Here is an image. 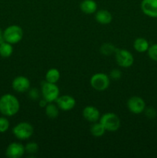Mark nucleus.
I'll use <instances>...</instances> for the list:
<instances>
[{"mask_svg": "<svg viewBox=\"0 0 157 158\" xmlns=\"http://www.w3.org/2000/svg\"><path fill=\"white\" fill-rule=\"evenodd\" d=\"M115 56L116 63L123 68L130 67L134 63L133 56L126 49H117L115 52Z\"/></svg>", "mask_w": 157, "mask_h": 158, "instance_id": "0eeeda50", "label": "nucleus"}, {"mask_svg": "<svg viewBox=\"0 0 157 158\" xmlns=\"http://www.w3.org/2000/svg\"><path fill=\"white\" fill-rule=\"evenodd\" d=\"M80 9L86 14L95 13L97 11V3L94 0H83L80 3Z\"/></svg>", "mask_w": 157, "mask_h": 158, "instance_id": "2eb2a0df", "label": "nucleus"}, {"mask_svg": "<svg viewBox=\"0 0 157 158\" xmlns=\"http://www.w3.org/2000/svg\"><path fill=\"white\" fill-rule=\"evenodd\" d=\"M48 102L46 101V100H45L44 98L42 99V100H41L39 101V106H41V107H46V106H47V104H48Z\"/></svg>", "mask_w": 157, "mask_h": 158, "instance_id": "cd10ccee", "label": "nucleus"}, {"mask_svg": "<svg viewBox=\"0 0 157 158\" xmlns=\"http://www.w3.org/2000/svg\"><path fill=\"white\" fill-rule=\"evenodd\" d=\"M58 106L56 105L53 104L52 103H49L47 104V106L45 107V110H46V114L47 115L48 117L51 119L56 118L58 116Z\"/></svg>", "mask_w": 157, "mask_h": 158, "instance_id": "aec40b11", "label": "nucleus"}, {"mask_svg": "<svg viewBox=\"0 0 157 158\" xmlns=\"http://www.w3.org/2000/svg\"><path fill=\"white\" fill-rule=\"evenodd\" d=\"M3 37L6 42L11 44H16L23 38V30L19 26L12 25L3 31Z\"/></svg>", "mask_w": 157, "mask_h": 158, "instance_id": "f03ea898", "label": "nucleus"}, {"mask_svg": "<svg viewBox=\"0 0 157 158\" xmlns=\"http://www.w3.org/2000/svg\"><path fill=\"white\" fill-rule=\"evenodd\" d=\"M106 131V129H105L103 125L100 122L99 123L95 122L90 127V132L92 134V135L96 137H99L103 136Z\"/></svg>", "mask_w": 157, "mask_h": 158, "instance_id": "6ab92c4d", "label": "nucleus"}, {"mask_svg": "<svg viewBox=\"0 0 157 158\" xmlns=\"http://www.w3.org/2000/svg\"><path fill=\"white\" fill-rule=\"evenodd\" d=\"M83 116L87 121L95 123L98 121L100 117V113L96 107L93 106H88L83 109Z\"/></svg>", "mask_w": 157, "mask_h": 158, "instance_id": "ddd939ff", "label": "nucleus"}, {"mask_svg": "<svg viewBox=\"0 0 157 158\" xmlns=\"http://www.w3.org/2000/svg\"><path fill=\"white\" fill-rule=\"evenodd\" d=\"M122 73L121 71L118 69H114L111 71L110 73V77L112 80H119L120 77H121Z\"/></svg>", "mask_w": 157, "mask_h": 158, "instance_id": "a878e982", "label": "nucleus"}, {"mask_svg": "<svg viewBox=\"0 0 157 158\" xmlns=\"http://www.w3.org/2000/svg\"><path fill=\"white\" fill-rule=\"evenodd\" d=\"M147 52L149 58L152 60H153V61L157 62V44H153L152 46H149Z\"/></svg>", "mask_w": 157, "mask_h": 158, "instance_id": "5701e85b", "label": "nucleus"}, {"mask_svg": "<svg viewBox=\"0 0 157 158\" xmlns=\"http://www.w3.org/2000/svg\"><path fill=\"white\" fill-rule=\"evenodd\" d=\"M38 146L36 143L35 142H30V143H28L25 146V151L26 153L30 154H35V153L38 152Z\"/></svg>", "mask_w": 157, "mask_h": 158, "instance_id": "4be33fe9", "label": "nucleus"}, {"mask_svg": "<svg viewBox=\"0 0 157 158\" xmlns=\"http://www.w3.org/2000/svg\"><path fill=\"white\" fill-rule=\"evenodd\" d=\"M12 44L8 43V42H3L0 44V56L4 58H7L12 56L13 52V47Z\"/></svg>", "mask_w": 157, "mask_h": 158, "instance_id": "a211bd4d", "label": "nucleus"}, {"mask_svg": "<svg viewBox=\"0 0 157 158\" xmlns=\"http://www.w3.org/2000/svg\"><path fill=\"white\" fill-rule=\"evenodd\" d=\"M60 79V73L58 69L52 68L46 73V81L52 83H56Z\"/></svg>", "mask_w": 157, "mask_h": 158, "instance_id": "f3484780", "label": "nucleus"}, {"mask_svg": "<svg viewBox=\"0 0 157 158\" xmlns=\"http://www.w3.org/2000/svg\"><path fill=\"white\" fill-rule=\"evenodd\" d=\"M34 132L33 127L27 122H21L15 125L12 129L13 135L17 139L21 140H27L30 138Z\"/></svg>", "mask_w": 157, "mask_h": 158, "instance_id": "20e7f679", "label": "nucleus"}, {"mask_svg": "<svg viewBox=\"0 0 157 158\" xmlns=\"http://www.w3.org/2000/svg\"><path fill=\"white\" fill-rule=\"evenodd\" d=\"M116 49H117L115 47V46H113L111 43H104L100 47V52L103 55L109 56L112 55V53H115Z\"/></svg>", "mask_w": 157, "mask_h": 158, "instance_id": "412c9836", "label": "nucleus"}, {"mask_svg": "<svg viewBox=\"0 0 157 158\" xmlns=\"http://www.w3.org/2000/svg\"><path fill=\"white\" fill-rule=\"evenodd\" d=\"M25 152V147L22 143L13 142L6 148V155L9 158H19L24 155Z\"/></svg>", "mask_w": 157, "mask_h": 158, "instance_id": "1a4fd4ad", "label": "nucleus"}, {"mask_svg": "<svg viewBox=\"0 0 157 158\" xmlns=\"http://www.w3.org/2000/svg\"><path fill=\"white\" fill-rule=\"evenodd\" d=\"M144 111H146V116L148 117V118L152 119V118H155V117H156L157 113H156V110H155L154 108L152 107L146 108Z\"/></svg>", "mask_w": 157, "mask_h": 158, "instance_id": "393cba45", "label": "nucleus"}, {"mask_svg": "<svg viewBox=\"0 0 157 158\" xmlns=\"http://www.w3.org/2000/svg\"><path fill=\"white\" fill-rule=\"evenodd\" d=\"M127 106L131 113L135 114H139L146 109V103L144 100L140 97L134 96L130 97L127 101Z\"/></svg>", "mask_w": 157, "mask_h": 158, "instance_id": "6e6552de", "label": "nucleus"}, {"mask_svg": "<svg viewBox=\"0 0 157 158\" xmlns=\"http://www.w3.org/2000/svg\"><path fill=\"white\" fill-rule=\"evenodd\" d=\"M141 9L147 16L157 18V0H143Z\"/></svg>", "mask_w": 157, "mask_h": 158, "instance_id": "9d476101", "label": "nucleus"}, {"mask_svg": "<svg viewBox=\"0 0 157 158\" xmlns=\"http://www.w3.org/2000/svg\"><path fill=\"white\" fill-rule=\"evenodd\" d=\"M95 19L100 24L107 25L112 22V14L109 11L106 10V9H101V10L97 11L95 15Z\"/></svg>", "mask_w": 157, "mask_h": 158, "instance_id": "4468645a", "label": "nucleus"}, {"mask_svg": "<svg viewBox=\"0 0 157 158\" xmlns=\"http://www.w3.org/2000/svg\"><path fill=\"white\" fill-rule=\"evenodd\" d=\"M12 86L15 91L18 93H25L30 88V81L29 79L23 76H18L13 80Z\"/></svg>", "mask_w": 157, "mask_h": 158, "instance_id": "9b49d317", "label": "nucleus"}, {"mask_svg": "<svg viewBox=\"0 0 157 158\" xmlns=\"http://www.w3.org/2000/svg\"><path fill=\"white\" fill-rule=\"evenodd\" d=\"M3 42H5L4 37H3V32L2 31L1 28H0V44H1V43H2Z\"/></svg>", "mask_w": 157, "mask_h": 158, "instance_id": "c85d7f7f", "label": "nucleus"}, {"mask_svg": "<svg viewBox=\"0 0 157 158\" xmlns=\"http://www.w3.org/2000/svg\"><path fill=\"white\" fill-rule=\"evenodd\" d=\"M29 96L32 100H37L39 97V93L37 89H32L31 90H29Z\"/></svg>", "mask_w": 157, "mask_h": 158, "instance_id": "bb28decb", "label": "nucleus"}, {"mask_svg": "<svg viewBox=\"0 0 157 158\" xmlns=\"http://www.w3.org/2000/svg\"><path fill=\"white\" fill-rule=\"evenodd\" d=\"M55 102L58 108L63 111L71 110L75 106V100L74 97L69 95H63L58 97Z\"/></svg>", "mask_w": 157, "mask_h": 158, "instance_id": "f8f14e48", "label": "nucleus"}, {"mask_svg": "<svg viewBox=\"0 0 157 158\" xmlns=\"http://www.w3.org/2000/svg\"><path fill=\"white\" fill-rule=\"evenodd\" d=\"M100 123L103 125L106 131L114 132L120 127V119L114 113H106L100 117Z\"/></svg>", "mask_w": 157, "mask_h": 158, "instance_id": "7ed1b4c3", "label": "nucleus"}, {"mask_svg": "<svg viewBox=\"0 0 157 158\" xmlns=\"http://www.w3.org/2000/svg\"><path fill=\"white\" fill-rule=\"evenodd\" d=\"M109 83H110V80L109 76L103 73L94 74L90 79L91 86L97 91L106 90L109 87Z\"/></svg>", "mask_w": 157, "mask_h": 158, "instance_id": "423d86ee", "label": "nucleus"}, {"mask_svg": "<svg viewBox=\"0 0 157 158\" xmlns=\"http://www.w3.org/2000/svg\"><path fill=\"white\" fill-rule=\"evenodd\" d=\"M134 49L139 52H145L149 47V42L145 38H137L133 43Z\"/></svg>", "mask_w": 157, "mask_h": 158, "instance_id": "dca6fc26", "label": "nucleus"}, {"mask_svg": "<svg viewBox=\"0 0 157 158\" xmlns=\"http://www.w3.org/2000/svg\"><path fill=\"white\" fill-rule=\"evenodd\" d=\"M42 94L43 98L48 103H52L59 97V89L55 83L45 81L42 84Z\"/></svg>", "mask_w": 157, "mask_h": 158, "instance_id": "39448f33", "label": "nucleus"}, {"mask_svg": "<svg viewBox=\"0 0 157 158\" xmlns=\"http://www.w3.org/2000/svg\"><path fill=\"white\" fill-rule=\"evenodd\" d=\"M9 121L5 117H0V133H5L9 130Z\"/></svg>", "mask_w": 157, "mask_h": 158, "instance_id": "b1692460", "label": "nucleus"}, {"mask_svg": "<svg viewBox=\"0 0 157 158\" xmlns=\"http://www.w3.org/2000/svg\"><path fill=\"white\" fill-rule=\"evenodd\" d=\"M19 101L14 95L6 94L0 97V113L6 117H12L18 112Z\"/></svg>", "mask_w": 157, "mask_h": 158, "instance_id": "f257e3e1", "label": "nucleus"}]
</instances>
